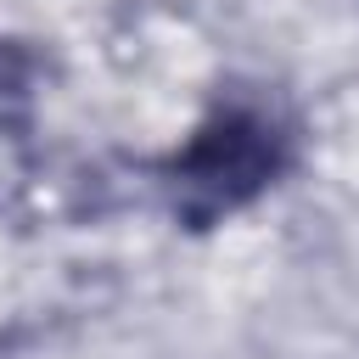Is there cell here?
<instances>
[{"instance_id":"2","label":"cell","mask_w":359,"mask_h":359,"mask_svg":"<svg viewBox=\"0 0 359 359\" xmlns=\"http://www.w3.org/2000/svg\"><path fill=\"white\" fill-rule=\"evenodd\" d=\"M34 90H39V50L0 34V129H22L34 118Z\"/></svg>"},{"instance_id":"1","label":"cell","mask_w":359,"mask_h":359,"mask_svg":"<svg viewBox=\"0 0 359 359\" xmlns=\"http://www.w3.org/2000/svg\"><path fill=\"white\" fill-rule=\"evenodd\" d=\"M297 163V118L269 90H219L202 123L157 163L174 224L213 230L269 196Z\"/></svg>"}]
</instances>
